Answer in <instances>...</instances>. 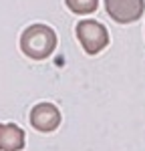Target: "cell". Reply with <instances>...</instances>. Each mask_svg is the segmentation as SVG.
<instances>
[{"instance_id": "cell-4", "label": "cell", "mask_w": 145, "mask_h": 151, "mask_svg": "<svg viewBox=\"0 0 145 151\" xmlns=\"http://www.w3.org/2000/svg\"><path fill=\"white\" fill-rule=\"evenodd\" d=\"M30 125L40 133H52L60 125V111L52 103H38L30 111Z\"/></svg>"}, {"instance_id": "cell-2", "label": "cell", "mask_w": 145, "mask_h": 151, "mask_svg": "<svg viewBox=\"0 0 145 151\" xmlns=\"http://www.w3.org/2000/svg\"><path fill=\"white\" fill-rule=\"evenodd\" d=\"M77 38L87 55H99L109 45V30L105 28V24L93 18H85L77 24Z\"/></svg>"}, {"instance_id": "cell-1", "label": "cell", "mask_w": 145, "mask_h": 151, "mask_svg": "<svg viewBox=\"0 0 145 151\" xmlns=\"http://www.w3.org/2000/svg\"><path fill=\"white\" fill-rule=\"evenodd\" d=\"M57 48V32L48 24H30L20 35V50L32 60H45Z\"/></svg>"}, {"instance_id": "cell-6", "label": "cell", "mask_w": 145, "mask_h": 151, "mask_svg": "<svg viewBox=\"0 0 145 151\" xmlns=\"http://www.w3.org/2000/svg\"><path fill=\"white\" fill-rule=\"evenodd\" d=\"M65 2H67V8L79 16L93 14L99 6V0H65Z\"/></svg>"}, {"instance_id": "cell-5", "label": "cell", "mask_w": 145, "mask_h": 151, "mask_svg": "<svg viewBox=\"0 0 145 151\" xmlns=\"http://www.w3.org/2000/svg\"><path fill=\"white\" fill-rule=\"evenodd\" d=\"M24 131L14 123H0V151L24 149Z\"/></svg>"}, {"instance_id": "cell-3", "label": "cell", "mask_w": 145, "mask_h": 151, "mask_svg": "<svg viewBox=\"0 0 145 151\" xmlns=\"http://www.w3.org/2000/svg\"><path fill=\"white\" fill-rule=\"evenodd\" d=\"M105 10L115 22L129 24L143 16L145 2L143 0H105Z\"/></svg>"}]
</instances>
